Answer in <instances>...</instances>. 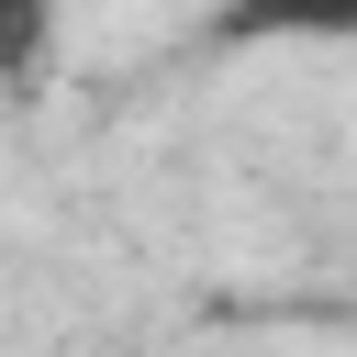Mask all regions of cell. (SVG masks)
I'll return each instance as SVG.
<instances>
[{
    "label": "cell",
    "instance_id": "1",
    "mask_svg": "<svg viewBox=\"0 0 357 357\" xmlns=\"http://www.w3.org/2000/svg\"><path fill=\"white\" fill-rule=\"evenodd\" d=\"M33 45H45V11H33V0H0V78H11Z\"/></svg>",
    "mask_w": 357,
    "mask_h": 357
}]
</instances>
